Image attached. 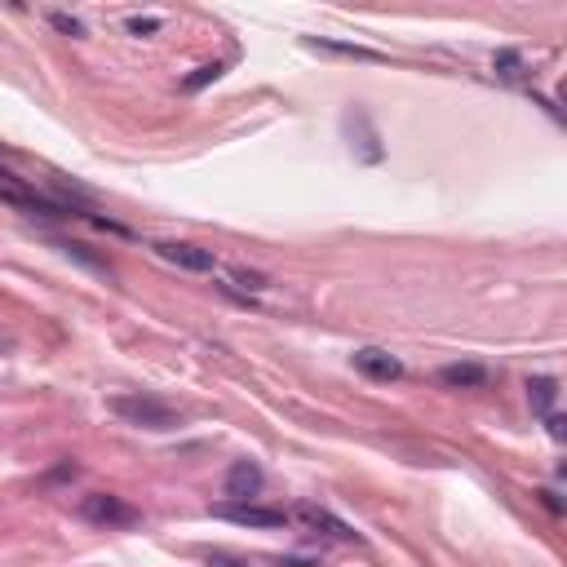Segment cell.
Listing matches in <instances>:
<instances>
[{
    "mask_svg": "<svg viewBox=\"0 0 567 567\" xmlns=\"http://www.w3.org/2000/svg\"><path fill=\"white\" fill-rule=\"evenodd\" d=\"M355 368L364 377H373V381H399V377H404V364H399L390 350H381V346L355 350Z\"/></svg>",
    "mask_w": 567,
    "mask_h": 567,
    "instance_id": "obj_5",
    "label": "cell"
},
{
    "mask_svg": "<svg viewBox=\"0 0 567 567\" xmlns=\"http://www.w3.org/2000/svg\"><path fill=\"white\" fill-rule=\"evenodd\" d=\"M311 49H324V54H342V58H359V63H381L377 49H364V45H342V40H306Z\"/></svg>",
    "mask_w": 567,
    "mask_h": 567,
    "instance_id": "obj_10",
    "label": "cell"
},
{
    "mask_svg": "<svg viewBox=\"0 0 567 567\" xmlns=\"http://www.w3.org/2000/svg\"><path fill=\"white\" fill-rule=\"evenodd\" d=\"M554 399H559V381H554V377H532L528 381V404H532L536 417H550Z\"/></svg>",
    "mask_w": 567,
    "mask_h": 567,
    "instance_id": "obj_9",
    "label": "cell"
},
{
    "mask_svg": "<svg viewBox=\"0 0 567 567\" xmlns=\"http://www.w3.org/2000/svg\"><path fill=\"white\" fill-rule=\"evenodd\" d=\"M49 23H54V32H63V36H85V23L71 18V14H49Z\"/></svg>",
    "mask_w": 567,
    "mask_h": 567,
    "instance_id": "obj_12",
    "label": "cell"
},
{
    "mask_svg": "<svg viewBox=\"0 0 567 567\" xmlns=\"http://www.w3.org/2000/svg\"><path fill=\"white\" fill-rule=\"evenodd\" d=\"M492 67H497L501 80H519V76H523V54H514V49H501V54L492 58Z\"/></svg>",
    "mask_w": 567,
    "mask_h": 567,
    "instance_id": "obj_11",
    "label": "cell"
},
{
    "mask_svg": "<svg viewBox=\"0 0 567 567\" xmlns=\"http://www.w3.org/2000/svg\"><path fill=\"white\" fill-rule=\"evenodd\" d=\"M536 497H541V501H545V510H554V514H563V501H559V497H554V492H550V488H545V492H536Z\"/></svg>",
    "mask_w": 567,
    "mask_h": 567,
    "instance_id": "obj_17",
    "label": "cell"
},
{
    "mask_svg": "<svg viewBox=\"0 0 567 567\" xmlns=\"http://www.w3.org/2000/svg\"><path fill=\"white\" fill-rule=\"evenodd\" d=\"M218 567H235V559H226V554H218V559H213Z\"/></svg>",
    "mask_w": 567,
    "mask_h": 567,
    "instance_id": "obj_18",
    "label": "cell"
},
{
    "mask_svg": "<svg viewBox=\"0 0 567 567\" xmlns=\"http://www.w3.org/2000/svg\"><path fill=\"white\" fill-rule=\"evenodd\" d=\"M213 519H226V523H240V528H284L288 514L284 510H271V505H253V501H222L213 505Z\"/></svg>",
    "mask_w": 567,
    "mask_h": 567,
    "instance_id": "obj_3",
    "label": "cell"
},
{
    "mask_svg": "<svg viewBox=\"0 0 567 567\" xmlns=\"http://www.w3.org/2000/svg\"><path fill=\"white\" fill-rule=\"evenodd\" d=\"M222 488H226V497H231V501L257 497V492H262V466H257V461H235V466L226 470Z\"/></svg>",
    "mask_w": 567,
    "mask_h": 567,
    "instance_id": "obj_6",
    "label": "cell"
},
{
    "mask_svg": "<svg viewBox=\"0 0 567 567\" xmlns=\"http://www.w3.org/2000/svg\"><path fill=\"white\" fill-rule=\"evenodd\" d=\"M297 523H306L311 532L337 536V541H359V532L350 528V523H342L337 514H328V510H319V505H297Z\"/></svg>",
    "mask_w": 567,
    "mask_h": 567,
    "instance_id": "obj_7",
    "label": "cell"
},
{
    "mask_svg": "<svg viewBox=\"0 0 567 567\" xmlns=\"http://www.w3.org/2000/svg\"><path fill=\"white\" fill-rule=\"evenodd\" d=\"M129 32H133V36H147V32H160V18H129Z\"/></svg>",
    "mask_w": 567,
    "mask_h": 567,
    "instance_id": "obj_15",
    "label": "cell"
},
{
    "mask_svg": "<svg viewBox=\"0 0 567 567\" xmlns=\"http://www.w3.org/2000/svg\"><path fill=\"white\" fill-rule=\"evenodd\" d=\"M222 63H213V67H200V71H195V76H187V89H204V85H209V80H218L222 76Z\"/></svg>",
    "mask_w": 567,
    "mask_h": 567,
    "instance_id": "obj_13",
    "label": "cell"
},
{
    "mask_svg": "<svg viewBox=\"0 0 567 567\" xmlns=\"http://www.w3.org/2000/svg\"><path fill=\"white\" fill-rule=\"evenodd\" d=\"M545 426H550V439H554V443L567 439V421L559 417V412H550V417H545Z\"/></svg>",
    "mask_w": 567,
    "mask_h": 567,
    "instance_id": "obj_16",
    "label": "cell"
},
{
    "mask_svg": "<svg viewBox=\"0 0 567 567\" xmlns=\"http://www.w3.org/2000/svg\"><path fill=\"white\" fill-rule=\"evenodd\" d=\"M231 280H235V284H249V288H266L262 275H257V271H244V266H235V271H231Z\"/></svg>",
    "mask_w": 567,
    "mask_h": 567,
    "instance_id": "obj_14",
    "label": "cell"
},
{
    "mask_svg": "<svg viewBox=\"0 0 567 567\" xmlns=\"http://www.w3.org/2000/svg\"><path fill=\"white\" fill-rule=\"evenodd\" d=\"M111 412L125 417L129 426H147V430H173L178 426V412L169 404H160V399H151V395H116L111 399Z\"/></svg>",
    "mask_w": 567,
    "mask_h": 567,
    "instance_id": "obj_1",
    "label": "cell"
},
{
    "mask_svg": "<svg viewBox=\"0 0 567 567\" xmlns=\"http://www.w3.org/2000/svg\"><path fill=\"white\" fill-rule=\"evenodd\" d=\"M439 381L443 386H452V390H483L492 381V373L483 364H443Z\"/></svg>",
    "mask_w": 567,
    "mask_h": 567,
    "instance_id": "obj_8",
    "label": "cell"
},
{
    "mask_svg": "<svg viewBox=\"0 0 567 567\" xmlns=\"http://www.w3.org/2000/svg\"><path fill=\"white\" fill-rule=\"evenodd\" d=\"M80 519L98 523V528H138L142 514L133 510L129 501L111 497V492H89V497L80 501Z\"/></svg>",
    "mask_w": 567,
    "mask_h": 567,
    "instance_id": "obj_2",
    "label": "cell"
},
{
    "mask_svg": "<svg viewBox=\"0 0 567 567\" xmlns=\"http://www.w3.org/2000/svg\"><path fill=\"white\" fill-rule=\"evenodd\" d=\"M156 253L164 257V262L182 266V271H213V266H218V257H213L209 249L187 244V240H164V244H156Z\"/></svg>",
    "mask_w": 567,
    "mask_h": 567,
    "instance_id": "obj_4",
    "label": "cell"
}]
</instances>
